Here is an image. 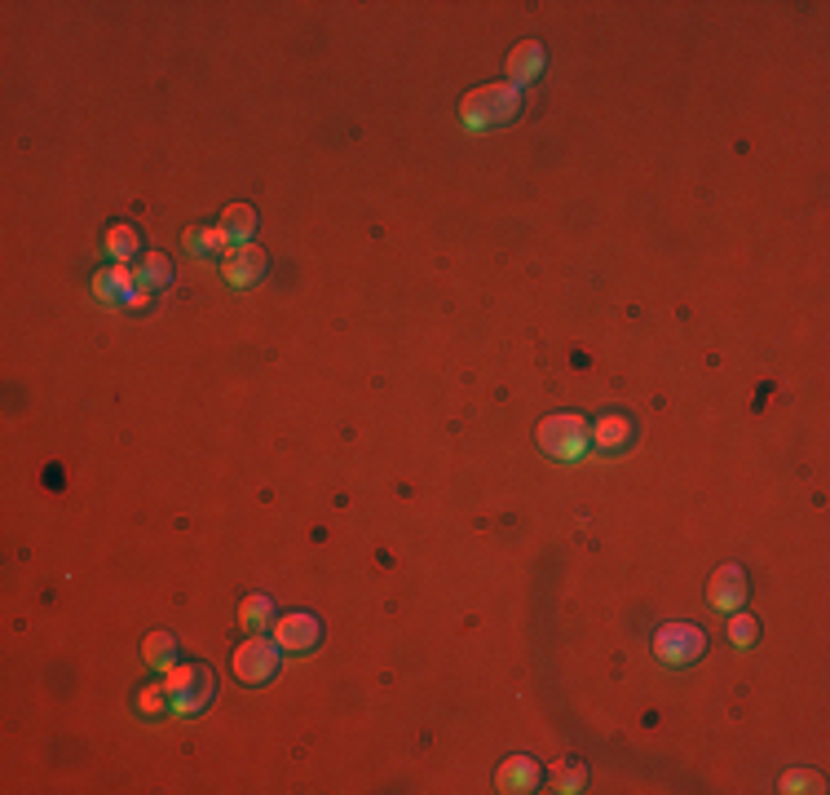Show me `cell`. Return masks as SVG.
I'll return each mask as SVG.
<instances>
[{"label":"cell","mask_w":830,"mask_h":795,"mask_svg":"<svg viewBox=\"0 0 830 795\" xmlns=\"http://www.w3.org/2000/svg\"><path fill=\"white\" fill-rule=\"evenodd\" d=\"M627 442H632V416H623V411H605V416L592 424V451L619 455V451H627Z\"/></svg>","instance_id":"9c48e42d"},{"label":"cell","mask_w":830,"mask_h":795,"mask_svg":"<svg viewBox=\"0 0 830 795\" xmlns=\"http://www.w3.org/2000/svg\"><path fill=\"white\" fill-rule=\"evenodd\" d=\"M137 283H146V288H168L173 283V261L164 257V252H146L142 265H137Z\"/></svg>","instance_id":"e0dca14e"},{"label":"cell","mask_w":830,"mask_h":795,"mask_svg":"<svg viewBox=\"0 0 830 795\" xmlns=\"http://www.w3.org/2000/svg\"><path fill=\"white\" fill-rule=\"evenodd\" d=\"M318 641H323V623H318L310 610H287L274 619V645H279L283 654H305V650H314Z\"/></svg>","instance_id":"5b68a950"},{"label":"cell","mask_w":830,"mask_h":795,"mask_svg":"<svg viewBox=\"0 0 830 795\" xmlns=\"http://www.w3.org/2000/svg\"><path fill=\"white\" fill-rule=\"evenodd\" d=\"M544 62H548V53H544V45H539V40H521V45L508 53V84H530L539 76V71H544Z\"/></svg>","instance_id":"8fae6325"},{"label":"cell","mask_w":830,"mask_h":795,"mask_svg":"<svg viewBox=\"0 0 830 795\" xmlns=\"http://www.w3.org/2000/svg\"><path fill=\"white\" fill-rule=\"evenodd\" d=\"M142 654H146V663H151L155 672H168V667L177 663V636L173 632H151L146 645H142Z\"/></svg>","instance_id":"2e32d148"},{"label":"cell","mask_w":830,"mask_h":795,"mask_svg":"<svg viewBox=\"0 0 830 795\" xmlns=\"http://www.w3.org/2000/svg\"><path fill=\"white\" fill-rule=\"evenodd\" d=\"M133 292H137V270H133V265L111 261V265H102V270L93 274V296L106 301V305H124Z\"/></svg>","instance_id":"ba28073f"},{"label":"cell","mask_w":830,"mask_h":795,"mask_svg":"<svg viewBox=\"0 0 830 795\" xmlns=\"http://www.w3.org/2000/svg\"><path fill=\"white\" fill-rule=\"evenodd\" d=\"M221 235L230 239V248L252 243V235H257V208H252V204H230L226 212H221Z\"/></svg>","instance_id":"7c38bea8"},{"label":"cell","mask_w":830,"mask_h":795,"mask_svg":"<svg viewBox=\"0 0 830 795\" xmlns=\"http://www.w3.org/2000/svg\"><path fill=\"white\" fill-rule=\"evenodd\" d=\"M199 676H204V663H173V667L164 672V681H159V685H164V694H168V698H177L182 689L195 685Z\"/></svg>","instance_id":"d6986e66"},{"label":"cell","mask_w":830,"mask_h":795,"mask_svg":"<svg viewBox=\"0 0 830 795\" xmlns=\"http://www.w3.org/2000/svg\"><path fill=\"white\" fill-rule=\"evenodd\" d=\"M782 791H826V787H822V778H817V773L795 769V773H786V778H782Z\"/></svg>","instance_id":"603a6c76"},{"label":"cell","mask_w":830,"mask_h":795,"mask_svg":"<svg viewBox=\"0 0 830 795\" xmlns=\"http://www.w3.org/2000/svg\"><path fill=\"white\" fill-rule=\"evenodd\" d=\"M212 689H217V681H212V672L204 667V676H199L195 685H190V689H182V694L173 698V716H182V720L199 716V712H204V707L212 703Z\"/></svg>","instance_id":"4fadbf2b"},{"label":"cell","mask_w":830,"mask_h":795,"mask_svg":"<svg viewBox=\"0 0 830 795\" xmlns=\"http://www.w3.org/2000/svg\"><path fill=\"white\" fill-rule=\"evenodd\" d=\"M279 659H283V650L274 641H265V636H248V641L234 650V676H239L243 685H265V681H274V672H279Z\"/></svg>","instance_id":"277c9868"},{"label":"cell","mask_w":830,"mask_h":795,"mask_svg":"<svg viewBox=\"0 0 830 795\" xmlns=\"http://www.w3.org/2000/svg\"><path fill=\"white\" fill-rule=\"evenodd\" d=\"M755 636H760V623H755V614L733 610V614H729V641L738 645V650H751Z\"/></svg>","instance_id":"ffe728a7"},{"label":"cell","mask_w":830,"mask_h":795,"mask_svg":"<svg viewBox=\"0 0 830 795\" xmlns=\"http://www.w3.org/2000/svg\"><path fill=\"white\" fill-rule=\"evenodd\" d=\"M654 654L667 667H689L707 654V632L694 628V623H663L654 632Z\"/></svg>","instance_id":"3957f363"},{"label":"cell","mask_w":830,"mask_h":795,"mask_svg":"<svg viewBox=\"0 0 830 795\" xmlns=\"http://www.w3.org/2000/svg\"><path fill=\"white\" fill-rule=\"evenodd\" d=\"M535 438H539V447H544V455L574 464V460H583L588 447H592V424L583 416H574V411H557V416H548L544 424H539Z\"/></svg>","instance_id":"7a4b0ae2"},{"label":"cell","mask_w":830,"mask_h":795,"mask_svg":"<svg viewBox=\"0 0 830 795\" xmlns=\"http://www.w3.org/2000/svg\"><path fill=\"white\" fill-rule=\"evenodd\" d=\"M517 115H521V89L508 84V80L482 84V89H473L460 102V120H464V129H473V133L504 129V124H513Z\"/></svg>","instance_id":"6da1fadb"},{"label":"cell","mask_w":830,"mask_h":795,"mask_svg":"<svg viewBox=\"0 0 830 795\" xmlns=\"http://www.w3.org/2000/svg\"><path fill=\"white\" fill-rule=\"evenodd\" d=\"M151 301H155V296H151V288H146V283H137V292H133V296H129V301H124V305H129V310H151Z\"/></svg>","instance_id":"cb8c5ba5"},{"label":"cell","mask_w":830,"mask_h":795,"mask_svg":"<svg viewBox=\"0 0 830 795\" xmlns=\"http://www.w3.org/2000/svg\"><path fill=\"white\" fill-rule=\"evenodd\" d=\"M747 592L751 588H747V570L742 566H720L707 583V601H711V610H720V614H733V610L747 606Z\"/></svg>","instance_id":"8992f818"},{"label":"cell","mask_w":830,"mask_h":795,"mask_svg":"<svg viewBox=\"0 0 830 795\" xmlns=\"http://www.w3.org/2000/svg\"><path fill=\"white\" fill-rule=\"evenodd\" d=\"M137 707H142L146 716H164V712H173V698H168L164 685L155 681V685H146L142 694H137Z\"/></svg>","instance_id":"44dd1931"},{"label":"cell","mask_w":830,"mask_h":795,"mask_svg":"<svg viewBox=\"0 0 830 795\" xmlns=\"http://www.w3.org/2000/svg\"><path fill=\"white\" fill-rule=\"evenodd\" d=\"M265 252L257 243H239V248H230L226 257H221V279L230 283V288H252V283L265 274Z\"/></svg>","instance_id":"52a82bcc"},{"label":"cell","mask_w":830,"mask_h":795,"mask_svg":"<svg viewBox=\"0 0 830 795\" xmlns=\"http://www.w3.org/2000/svg\"><path fill=\"white\" fill-rule=\"evenodd\" d=\"M239 619H243V628H248V632H261L265 623H274V601L265 597V592H252V597H243Z\"/></svg>","instance_id":"ac0fdd59"},{"label":"cell","mask_w":830,"mask_h":795,"mask_svg":"<svg viewBox=\"0 0 830 795\" xmlns=\"http://www.w3.org/2000/svg\"><path fill=\"white\" fill-rule=\"evenodd\" d=\"M137 248H142V235L129 226V221H120V226L106 230V257L129 265V257H137Z\"/></svg>","instance_id":"9a60e30c"},{"label":"cell","mask_w":830,"mask_h":795,"mask_svg":"<svg viewBox=\"0 0 830 795\" xmlns=\"http://www.w3.org/2000/svg\"><path fill=\"white\" fill-rule=\"evenodd\" d=\"M539 765L530 756H513V760H504L495 773V787L504 791V795H526V791H539Z\"/></svg>","instance_id":"30bf717a"},{"label":"cell","mask_w":830,"mask_h":795,"mask_svg":"<svg viewBox=\"0 0 830 795\" xmlns=\"http://www.w3.org/2000/svg\"><path fill=\"white\" fill-rule=\"evenodd\" d=\"M583 782H588V769H583V765H566V769H557V791L574 795V791H583Z\"/></svg>","instance_id":"7402d4cb"},{"label":"cell","mask_w":830,"mask_h":795,"mask_svg":"<svg viewBox=\"0 0 830 795\" xmlns=\"http://www.w3.org/2000/svg\"><path fill=\"white\" fill-rule=\"evenodd\" d=\"M186 248L195 252V257H226L230 239L221 235V226H190L186 230Z\"/></svg>","instance_id":"5bb4252c"}]
</instances>
